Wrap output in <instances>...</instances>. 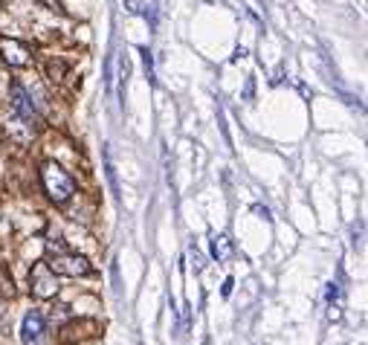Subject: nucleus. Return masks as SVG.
Wrapping results in <instances>:
<instances>
[{
	"label": "nucleus",
	"mask_w": 368,
	"mask_h": 345,
	"mask_svg": "<svg viewBox=\"0 0 368 345\" xmlns=\"http://www.w3.org/2000/svg\"><path fill=\"white\" fill-rule=\"evenodd\" d=\"M189 255H191V267H195V273H200L203 270V255H200V250H198L195 244L189 246Z\"/></svg>",
	"instance_id": "9b49d317"
},
{
	"label": "nucleus",
	"mask_w": 368,
	"mask_h": 345,
	"mask_svg": "<svg viewBox=\"0 0 368 345\" xmlns=\"http://www.w3.org/2000/svg\"><path fill=\"white\" fill-rule=\"evenodd\" d=\"M139 53H142V64H146L148 78H154V61H151V53H148V49H139Z\"/></svg>",
	"instance_id": "4468645a"
},
{
	"label": "nucleus",
	"mask_w": 368,
	"mask_h": 345,
	"mask_svg": "<svg viewBox=\"0 0 368 345\" xmlns=\"http://www.w3.org/2000/svg\"><path fill=\"white\" fill-rule=\"evenodd\" d=\"M29 290L38 299H53L58 293V276L53 273V267L46 261H35L29 270Z\"/></svg>",
	"instance_id": "f03ea898"
},
{
	"label": "nucleus",
	"mask_w": 368,
	"mask_h": 345,
	"mask_svg": "<svg viewBox=\"0 0 368 345\" xmlns=\"http://www.w3.org/2000/svg\"><path fill=\"white\" fill-rule=\"evenodd\" d=\"M41 183H44L46 197H50L55 206H64L76 194V180L64 171L55 160H46L41 166Z\"/></svg>",
	"instance_id": "f257e3e1"
},
{
	"label": "nucleus",
	"mask_w": 368,
	"mask_h": 345,
	"mask_svg": "<svg viewBox=\"0 0 368 345\" xmlns=\"http://www.w3.org/2000/svg\"><path fill=\"white\" fill-rule=\"evenodd\" d=\"M105 169H107V180H110V189H114V197L119 201V180L114 171V162H110V154H105Z\"/></svg>",
	"instance_id": "9d476101"
},
{
	"label": "nucleus",
	"mask_w": 368,
	"mask_h": 345,
	"mask_svg": "<svg viewBox=\"0 0 368 345\" xmlns=\"http://www.w3.org/2000/svg\"><path fill=\"white\" fill-rule=\"evenodd\" d=\"M67 73H70V64L64 61V58H50V61L44 64V76L50 78L53 85H61L64 76H67Z\"/></svg>",
	"instance_id": "0eeeda50"
},
{
	"label": "nucleus",
	"mask_w": 368,
	"mask_h": 345,
	"mask_svg": "<svg viewBox=\"0 0 368 345\" xmlns=\"http://www.w3.org/2000/svg\"><path fill=\"white\" fill-rule=\"evenodd\" d=\"M0 296H15V282H12V273L6 264H0Z\"/></svg>",
	"instance_id": "1a4fd4ad"
},
{
	"label": "nucleus",
	"mask_w": 368,
	"mask_h": 345,
	"mask_svg": "<svg viewBox=\"0 0 368 345\" xmlns=\"http://www.w3.org/2000/svg\"><path fill=\"white\" fill-rule=\"evenodd\" d=\"M229 255H232V241L227 235H212V258L229 261Z\"/></svg>",
	"instance_id": "6e6552de"
},
{
	"label": "nucleus",
	"mask_w": 368,
	"mask_h": 345,
	"mask_svg": "<svg viewBox=\"0 0 368 345\" xmlns=\"http://www.w3.org/2000/svg\"><path fill=\"white\" fill-rule=\"evenodd\" d=\"M189 319H191V305L186 302V305L180 308V337L189 331Z\"/></svg>",
	"instance_id": "f8f14e48"
},
{
	"label": "nucleus",
	"mask_w": 368,
	"mask_h": 345,
	"mask_svg": "<svg viewBox=\"0 0 368 345\" xmlns=\"http://www.w3.org/2000/svg\"><path fill=\"white\" fill-rule=\"evenodd\" d=\"M9 325V308H3V302H0V331H6Z\"/></svg>",
	"instance_id": "dca6fc26"
},
{
	"label": "nucleus",
	"mask_w": 368,
	"mask_h": 345,
	"mask_svg": "<svg viewBox=\"0 0 368 345\" xmlns=\"http://www.w3.org/2000/svg\"><path fill=\"white\" fill-rule=\"evenodd\" d=\"M9 105H12V113H15V117L24 119L26 125L38 122V110H35V105H32V99H29V93L24 90L21 81H12V87H9Z\"/></svg>",
	"instance_id": "20e7f679"
},
{
	"label": "nucleus",
	"mask_w": 368,
	"mask_h": 345,
	"mask_svg": "<svg viewBox=\"0 0 368 345\" xmlns=\"http://www.w3.org/2000/svg\"><path fill=\"white\" fill-rule=\"evenodd\" d=\"M232 285H235V278L229 276L227 282H223V287H220V293H223V299H227V296H232Z\"/></svg>",
	"instance_id": "a211bd4d"
},
{
	"label": "nucleus",
	"mask_w": 368,
	"mask_h": 345,
	"mask_svg": "<svg viewBox=\"0 0 368 345\" xmlns=\"http://www.w3.org/2000/svg\"><path fill=\"white\" fill-rule=\"evenodd\" d=\"M337 293H340L337 282H331V285H328V290H325V299H328V302H333V299H337Z\"/></svg>",
	"instance_id": "f3484780"
},
{
	"label": "nucleus",
	"mask_w": 368,
	"mask_h": 345,
	"mask_svg": "<svg viewBox=\"0 0 368 345\" xmlns=\"http://www.w3.org/2000/svg\"><path fill=\"white\" fill-rule=\"evenodd\" d=\"M44 331H46V322L38 310H29L24 314V322H21V339L24 345H38L44 339Z\"/></svg>",
	"instance_id": "423d86ee"
},
{
	"label": "nucleus",
	"mask_w": 368,
	"mask_h": 345,
	"mask_svg": "<svg viewBox=\"0 0 368 345\" xmlns=\"http://www.w3.org/2000/svg\"><path fill=\"white\" fill-rule=\"evenodd\" d=\"M46 264L53 267L55 276H70V278H78V276H90V261L85 255H70V253H61L55 258H50Z\"/></svg>",
	"instance_id": "7ed1b4c3"
},
{
	"label": "nucleus",
	"mask_w": 368,
	"mask_h": 345,
	"mask_svg": "<svg viewBox=\"0 0 368 345\" xmlns=\"http://www.w3.org/2000/svg\"><path fill=\"white\" fill-rule=\"evenodd\" d=\"M46 250H50V253H67V244H64L61 238H50V241H46Z\"/></svg>",
	"instance_id": "ddd939ff"
},
{
	"label": "nucleus",
	"mask_w": 368,
	"mask_h": 345,
	"mask_svg": "<svg viewBox=\"0 0 368 345\" xmlns=\"http://www.w3.org/2000/svg\"><path fill=\"white\" fill-rule=\"evenodd\" d=\"M38 3H44L50 12H58V15H64V6H61V0H38Z\"/></svg>",
	"instance_id": "2eb2a0df"
},
{
	"label": "nucleus",
	"mask_w": 368,
	"mask_h": 345,
	"mask_svg": "<svg viewBox=\"0 0 368 345\" xmlns=\"http://www.w3.org/2000/svg\"><path fill=\"white\" fill-rule=\"evenodd\" d=\"M0 56L9 67H26L32 61V49L18 38H0Z\"/></svg>",
	"instance_id": "39448f33"
}]
</instances>
